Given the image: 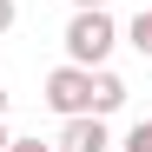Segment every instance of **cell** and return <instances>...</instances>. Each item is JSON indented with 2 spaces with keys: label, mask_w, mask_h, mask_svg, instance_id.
<instances>
[{
  "label": "cell",
  "mask_w": 152,
  "mask_h": 152,
  "mask_svg": "<svg viewBox=\"0 0 152 152\" xmlns=\"http://www.w3.org/2000/svg\"><path fill=\"white\" fill-rule=\"evenodd\" d=\"M119 40L132 46V53H145V60H152V7H139V13H132V27H126Z\"/></svg>",
  "instance_id": "5"
},
{
  "label": "cell",
  "mask_w": 152,
  "mask_h": 152,
  "mask_svg": "<svg viewBox=\"0 0 152 152\" xmlns=\"http://www.w3.org/2000/svg\"><path fill=\"white\" fill-rule=\"evenodd\" d=\"M126 93H132V86H126V80H119L113 66H93V99H86V113H99V119H113V113L126 106Z\"/></svg>",
  "instance_id": "4"
},
{
  "label": "cell",
  "mask_w": 152,
  "mask_h": 152,
  "mask_svg": "<svg viewBox=\"0 0 152 152\" xmlns=\"http://www.w3.org/2000/svg\"><path fill=\"white\" fill-rule=\"evenodd\" d=\"M119 152H152V119H139V126H126V139H113Z\"/></svg>",
  "instance_id": "6"
},
{
  "label": "cell",
  "mask_w": 152,
  "mask_h": 152,
  "mask_svg": "<svg viewBox=\"0 0 152 152\" xmlns=\"http://www.w3.org/2000/svg\"><path fill=\"white\" fill-rule=\"evenodd\" d=\"M53 152H113V132H106L99 113H73V119H60Z\"/></svg>",
  "instance_id": "3"
},
{
  "label": "cell",
  "mask_w": 152,
  "mask_h": 152,
  "mask_svg": "<svg viewBox=\"0 0 152 152\" xmlns=\"http://www.w3.org/2000/svg\"><path fill=\"white\" fill-rule=\"evenodd\" d=\"M0 119H7V86H0Z\"/></svg>",
  "instance_id": "11"
},
{
  "label": "cell",
  "mask_w": 152,
  "mask_h": 152,
  "mask_svg": "<svg viewBox=\"0 0 152 152\" xmlns=\"http://www.w3.org/2000/svg\"><path fill=\"white\" fill-rule=\"evenodd\" d=\"M7 139H13V132H7V119H0V152H7Z\"/></svg>",
  "instance_id": "10"
},
{
  "label": "cell",
  "mask_w": 152,
  "mask_h": 152,
  "mask_svg": "<svg viewBox=\"0 0 152 152\" xmlns=\"http://www.w3.org/2000/svg\"><path fill=\"white\" fill-rule=\"evenodd\" d=\"M7 152H53V145H40V139H7Z\"/></svg>",
  "instance_id": "8"
},
{
  "label": "cell",
  "mask_w": 152,
  "mask_h": 152,
  "mask_svg": "<svg viewBox=\"0 0 152 152\" xmlns=\"http://www.w3.org/2000/svg\"><path fill=\"white\" fill-rule=\"evenodd\" d=\"M13 20H20V7H13V0H0V33H13Z\"/></svg>",
  "instance_id": "7"
},
{
  "label": "cell",
  "mask_w": 152,
  "mask_h": 152,
  "mask_svg": "<svg viewBox=\"0 0 152 152\" xmlns=\"http://www.w3.org/2000/svg\"><path fill=\"white\" fill-rule=\"evenodd\" d=\"M40 99H46V106H53L60 119L86 113V99H93V66H73V60H60V66L40 80Z\"/></svg>",
  "instance_id": "2"
},
{
  "label": "cell",
  "mask_w": 152,
  "mask_h": 152,
  "mask_svg": "<svg viewBox=\"0 0 152 152\" xmlns=\"http://www.w3.org/2000/svg\"><path fill=\"white\" fill-rule=\"evenodd\" d=\"M60 46H66L73 66H106L113 46H119V20H113V7H73Z\"/></svg>",
  "instance_id": "1"
},
{
  "label": "cell",
  "mask_w": 152,
  "mask_h": 152,
  "mask_svg": "<svg viewBox=\"0 0 152 152\" xmlns=\"http://www.w3.org/2000/svg\"><path fill=\"white\" fill-rule=\"evenodd\" d=\"M73 7H113V0H73Z\"/></svg>",
  "instance_id": "9"
}]
</instances>
